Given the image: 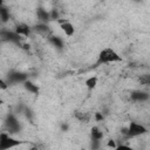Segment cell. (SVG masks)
Masks as SVG:
<instances>
[{"label":"cell","mask_w":150,"mask_h":150,"mask_svg":"<svg viewBox=\"0 0 150 150\" xmlns=\"http://www.w3.org/2000/svg\"><path fill=\"white\" fill-rule=\"evenodd\" d=\"M123 59L122 56L112 48L107 47L103 48L102 50H100L96 62H95V67H100L103 64H108V63H115V62H121Z\"/></svg>","instance_id":"obj_1"},{"label":"cell","mask_w":150,"mask_h":150,"mask_svg":"<svg viewBox=\"0 0 150 150\" xmlns=\"http://www.w3.org/2000/svg\"><path fill=\"white\" fill-rule=\"evenodd\" d=\"M148 132V129L144 124L136 122V121H131L129 123L128 127H125V134H124V138L125 139H130V138H136L139 137L144 134Z\"/></svg>","instance_id":"obj_2"},{"label":"cell","mask_w":150,"mask_h":150,"mask_svg":"<svg viewBox=\"0 0 150 150\" xmlns=\"http://www.w3.org/2000/svg\"><path fill=\"white\" fill-rule=\"evenodd\" d=\"M20 144H21V141L13 137V135H11L9 132H7V131L0 132V150H7V149L16 148Z\"/></svg>","instance_id":"obj_3"},{"label":"cell","mask_w":150,"mask_h":150,"mask_svg":"<svg viewBox=\"0 0 150 150\" xmlns=\"http://www.w3.org/2000/svg\"><path fill=\"white\" fill-rule=\"evenodd\" d=\"M22 39L14 29H0V40L4 41V42H9V43H13V45H18V46H21L22 43Z\"/></svg>","instance_id":"obj_4"},{"label":"cell","mask_w":150,"mask_h":150,"mask_svg":"<svg viewBox=\"0 0 150 150\" xmlns=\"http://www.w3.org/2000/svg\"><path fill=\"white\" fill-rule=\"evenodd\" d=\"M5 128H6V131L9 132L11 135H14V134H18L20 130H21V124L16 117V115L9 112L6 115V118H5Z\"/></svg>","instance_id":"obj_5"},{"label":"cell","mask_w":150,"mask_h":150,"mask_svg":"<svg viewBox=\"0 0 150 150\" xmlns=\"http://www.w3.org/2000/svg\"><path fill=\"white\" fill-rule=\"evenodd\" d=\"M27 79H28V75L20 70H11L6 76V81H7L8 86L23 83V81H26Z\"/></svg>","instance_id":"obj_6"},{"label":"cell","mask_w":150,"mask_h":150,"mask_svg":"<svg viewBox=\"0 0 150 150\" xmlns=\"http://www.w3.org/2000/svg\"><path fill=\"white\" fill-rule=\"evenodd\" d=\"M57 22H59V25H60V28H61V30L64 33V35H67V36H73L74 34H75V27H74V25L69 21V20H66V19H63V20H57Z\"/></svg>","instance_id":"obj_7"},{"label":"cell","mask_w":150,"mask_h":150,"mask_svg":"<svg viewBox=\"0 0 150 150\" xmlns=\"http://www.w3.org/2000/svg\"><path fill=\"white\" fill-rule=\"evenodd\" d=\"M32 29H33V32L38 33L39 35H42V36H46V38H48L52 34V29H50L49 25L46 23V22H38L36 25H34L32 27Z\"/></svg>","instance_id":"obj_8"},{"label":"cell","mask_w":150,"mask_h":150,"mask_svg":"<svg viewBox=\"0 0 150 150\" xmlns=\"http://www.w3.org/2000/svg\"><path fill=\"white\" fill-rule=\"evenodd\" d=\"M14 30H15L21 38H23V39H25V38H28V36L33 33L32 27H30L29 25L25 23V22H19V23H16Z\"/></svg>","instance_id":"obj_9"},{"label":"cell","mask_w":150,"mask_h":150,"mask_svg":"<svg viewBox=\"0 0 150 150\" xmlns=\"http://www.w3.org/2000/svg\"><path fill=\"white\" fill-rule=\"evenodd\" d=\"M149 93L148 91H144V90H141V89H137V90H132L130 93V98L131 101L134 102H146L149 100Z\"/></svg>","instance_id":"obj_10"},{"label":"cell","mask_w":150,"mask_h":150,"mask_svg":"<svg viewBox=\"0 0 150 150\" xmlns=\"http://www.w3.org/2000/svg\"><path fill=\"white\" fill-rule=\"evenodd\" d=\"M22 86H23V88L28 91V93H30V94H33V95H38L39 93H40V87L35 83V82H33V81H30V80H26V81H23V83H22Z\"/></svg>","instance_id":"obj_11"},{"label":"cell","mask_w":150,"mask_h":150,"mask_svg":"<svg viewBox=\"0 0 150 150\" xmlns=\"http://www.w3.org/2000/svg\"><path fill=\"white\" fill-rule=\"evenodd\" d=\"M36 16H38L39 22H46V23H48L50 21L49 11H47L43 7H38V9H36Z\"/></svg>","instance_id":"obj_12"},{"label":"cell","mask_w":150,"mask_h":150,"mask_svg":"<svg viewBox=\"0 0 150 150\" xmlns=\"http://www.w3.org/2000/svg\"><path fill=\"white\" fill-rule=\"evenodd\" d=\"M48 42H49L53 47H55L56 49H62V48H63V45H64L63 39H62L61 36H59V35H53V34H50V35L48 36Z\"/></svg>","instance_id":"obj_13"},{"label":"cell","mask_w":150,"mask_h":150,"mask_svg":"<svg viewBox=\"0 0 150 150\" xmlns=\"http://www.w3.org/2000/svg\"><path fill=\"white\" fill-rule=\"evenodd\" d=\"M103 137H104V134H103V131L98 128V127H93L91 129H90V138H91V141H102L103 139Z\"/></svg>","instance_id":"obj_14"},{"label":"cell","mask_w":150,"mask_h":150,"mask_svg":"<svg viewBox=\"0 0 150 150\" xmlns=\"http://www.w3.org/2000/svg\"><path fill=\"white\" fill-rule=\"evenodd\" d=\"M11 19V13H9V9L4 5L1 4L0 5V21L4 22V23H7Z\"/></svg>","instance_id":"obj_15"},{"label":"cell","mask_w":150,"mask_h":150,"mask_svg":"<svg viewBox=\"0 0 150 150\" xmlns=\"http://www.w3.org/2000/svg\"><path fill=\"white\" fill-rule=\"evenodd\" d=\"M97 82H98V79L96 76H89L84 81V86L87 87L88 90H94L97 86Z\"/></svg>","instance_id":"obj_16"},{"label":"cell","mask_w":150,"mask_h":150,"mask_svg":"<svg viewBox=\"0 0 150 150\" xmlns=\"http://www.w3.org/2000/svg\"><path fill=\"white\" fill-rule=\"evenodd\" d=\"M49 15H50V21L52 20H59V12H57V9H55V8H53L52 11H49Z\"/></svg>","instance_id":"obj_17"},{"label":"cell","mask_w":150,"mask_h":150,"mask_svg":"<svg viewBox=\"0 0 150 150\" xmlns=\"http://www.w3.org/2000/svg\"><path fill=\"white\" fill-rule=\"evenodd\" d=\"M8 83H7V81L6 80H4V79H0V91H4V90H7L8 89Z\"/></svg>","instance_id":"obj_18"},{"label":"cell","mask_w":150,"mask_h":150,"mask_svg":"<svg viewBox=\"0 0 150 150\" xmlns=\"http://www.w3.org/2000/svg\"><path fill=\"white\" fill-rule=\"evenodd\" d=\"M75 117L80 121H87L88 120V116L86 112H77V114H75Z\"/></svg>","instance_id":"obj_19"},{"label":"cell","mask_w":150,"mask_h":150,"mask_svg":"<svg viewBox=\"0 0 150 150\" xmlns=\"http://www.w3.org/2000/svg\"><path fill=\"white\" fill-rule=\"evenodd\" d=\"M104 120V115L103 112H95V121L96 122H101Z\"/></svg>","instance_id":"obj_20"},{"label":"cell","mask_w":150,"mask_h":150,"mask_svg":"<svg viewBox=\"0 0 150 150\" xmlns=\"http://www.w3.org/2000/svg\"><path fill=\"white\" fill-rule=\"evenodd\" d=\"M107 145H108V146H110V148H114V149H116V148H117V144L115 143V141H114V139H109Z\"/></svg>","instance_id":"obj_21"},{"label":"cell","mask_w":150,"mask_h":150,"mask_svg":"<svg viewBox=\"0 0 150 150\" xmlns=\"http://www.w3.org/2000/svg\"><path fill=\"white\" fill-rule=\"evenodd\" d=\"M67 129H68V124H64V123H63V124H62V130L64 131V130H67Z\"/></svg>","instance_id":"obj_22"},{"label":"cell","mask_w":150,"mask_h":150,"mask_svg":"<svg viewBox=\"0 0 150 150\" xmlns=\"http://www.w3.org/2000/svg\"><path fill=\"white\" fill-rule=\"evenodd\" d=\"M1 103H2V101H1V100H0V104H1Z\"/></svg>","instance_id":"obj_23"},{"label":"cell","mask_w":150,"mask_h":150,"mask_svg":"<svg viewBox=\"0 0 150 150\" xmlns=\"http://www.w3.org/2000/svg\"><path fill=\"white\" fill-rule=\"evenodd\" d=\"M0 42H1V40H0Z\"/></svg>","instance_id":"obj_24"}]
</instances>
